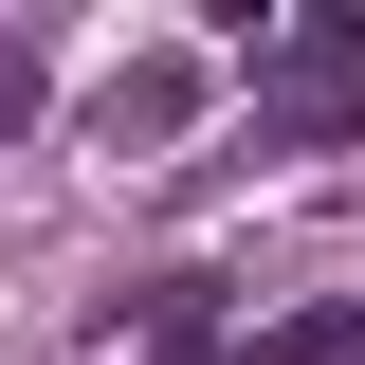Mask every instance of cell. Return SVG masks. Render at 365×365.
Here are the masks:
<instances>
[{
	"instance_id": "1",
	"label": "cell",
	"mask_w": 365,
	"mask_h": 365,
	"mask_svg": "<svg viewBox=\"0 0 365 365\" xmlns=\"http://www.w3.org/2000/svg\"><path fill=\"white\" fill-rule=\"evenodd\" d=\"M220 55L256 73V146H365V19L311 0V19H220Z\"/></svg>"
},
{
	"instance_id": "3",
	"label": "cell",
	"mask_w": 365,
	"mask_h": 365,
	"mask_svg": "<svg viewBox=\"0 0 365 365\" xmlns=\"http://www.w3.org/2000/svg\"><path fill=\"white\" fill-rule=\"evenodd\" d=\"M201 73H220V55H128V73H110V128H128V146H165L182 110H201Z\"/></svg>"
},
{
	"instance_id": "4",
	"label": "cell",
	"mask_w": 365,
	"mask_h": 365,
	"mask_svg": "<svg viewBox=\"0 0 365 365\" xmlns=\"http://www.w3.org/2000/svg\"><path fill=\"white\" fill-rule=\"evenodd\" d=\"M19 110H37V73H19V37H0V128H19Z\"/></svg>"
},
{
	"instance_id": "2",
	"label": "cell",
	"mask_w": 365,
	"mask_h": 365,
	"mask_svg": "<svg viewBox=\"0 0 365 365\" xmlns=\"http://www.w3.org/2000/svg\"><path fill=\"white\" fill-rule=\"evenodd\" d=\"M220 365H365V292H311V311H256Z\"/></svg>"
}]
</instances>
